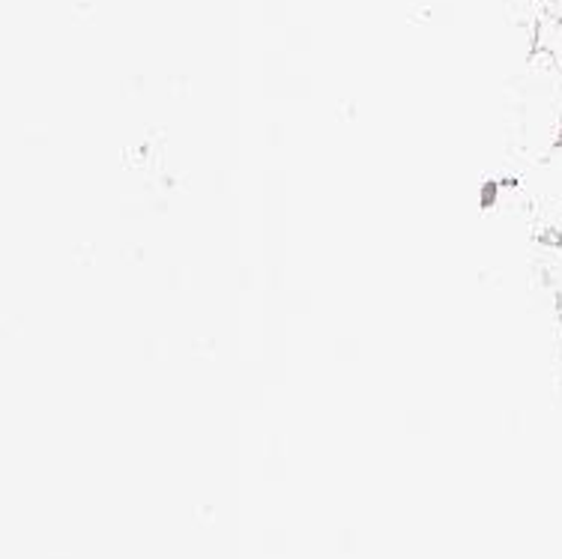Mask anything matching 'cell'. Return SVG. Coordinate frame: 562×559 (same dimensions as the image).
Instances as JSON below:
<instances>
[{
    "mask_svg": "<svg viewBox=\"0 0 562 559\" xmlns=\"http://www.w3.org/2000/svg\"><path fill=\"white\" fill-rule=\"evenodd\" d=\"M532 52L551 57L553 64L562 66V19L551 12H539V22L532 31Z\"/></svg>",
    "mask_w": 562,
    "mask_h": 559,
    "instance_id": "cell-1",
    "label": "cell"
},
{
    "mask_svg": "<svg viewBox=\"0 0 562 559\" xmlns=\"http://www.w3.org/2000/svg\"><path fill=\"white\" fill-rule=\"evenodd\" d=\"M544 276H548V291H551L553 309L562 323V237L553 239L548 248V264H544Z\"/></svg>",
    "mask_w": 562,
    "mask_h": 559,
    "instance_id": "cell-2",
    "label": "cell"
},
{
    "mask_svg": "<svg viewBox=\"0 0 562 559\" xmlns=\"http://www.w3.org/2000/svg\"><path fill=\"white\" fill-rule=\"evenodd\" d=\"M541 12H551V15H560L562 19V0H539Z\"/></svg>",
    "mask_w": 562,
    "mask_h": 559,
    "instance_id": "cell-3",
    "label": "cell"
}]
</instances>
